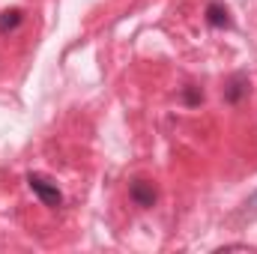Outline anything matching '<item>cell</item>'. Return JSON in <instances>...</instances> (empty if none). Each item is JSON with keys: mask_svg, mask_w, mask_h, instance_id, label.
Here are the masks:
<instances>
[{"mask_svg": "<svg viewBox=\"0 0 257 254\" xmlns=\"http://www.w3.org/2000/svg\"><path fill=\"white\" fill-rule=\"evenodd\" d=\"M27 186H30V191H33L48 209H60V206H63V191L57 189V183H51L48 177H42V174H27Z\"/></svg>", "mask_w": 257, "mask_h": 254, "instance_id": "cell-1", "label": "cell"}, {"mask_svg": "<svg viewBox=\"0 0 257 254\" xmlns=\"http://www.w3.org/2000/svg\"><path fill=\"white\" fill-rule=\"evenodd\" d=\"M128 197L135 200V206L150 209V206H156V200H159V189H156L150 180H135V183L128 186Z\"/></svg>", "mask_w": 257, "mask_h": 254, "instance_id": "cell-2", "label": "cell"}, {"mask_svg": "<svg viewBox=\"0 0 257 254\" xmlns=\"http://www.w3.org/2000/svg\"><path fill=\"white\" fill-rule=\"evenodd\" d=\"M206 24H209V27H215V30H230V27H233L230 9H227L224 3L212 0V3L206 6Z\"/></svg>", "mask_w": 257, "mask_h": 254, "instance_id": "cell-3", "label": "cell"}, {"mask_svg": "<svg viewBox=\"0 0 257 254\" xmlns=\"http://www.w3.org/2000/svg\"><path fill=\"white\" fill-rule=\"evenodd\" d=\"M245 96H248V75H245V72H236V75L227 81V87H224V102L236 105V102H242Z\"/></svg>", "mask_w": 257, "mask_h": 254, "instance_id": "cell-4", "label": "cell"}, {"mask_svg": "<svg viewBox=\"0 0 257 254\" xmlns=\"http://www.w3.org/2000/svg\"><path fill=\"white\" fill-rule=\"evenodd\" d=\"M21 21H24V12H21V9H3V12H0V33L18 30Z\"/></svg>", "mask_w": 257, "mask_h": 254, "instance_id": "cell-5", "label": "cell"}, {"mask_svg": "<svg viewBox=\"0 0 257 254\" xmlns=\"http://www.w3.org/2000/svg\"><path fill=\"white\" fill-rule=\"evenodd\" d=\"M183 99H186V105H200V102H203V90H200V87H186V90H183Z\"/></svg>", "mask_w": 257, "mask_h": 254, "instance_id": "cell-6", "label": "cell"}, {"mask_svg": "<svg viewBox=\"0 0 257 254\" xmlns=\"http://www.w3.org/2000/svg\"><path fill=\"white\" fill-rule=\"evenodd\" d=\"M245 215H248V218H257V191L245 200Z\"/></svg>", "mask_w": 257, "mask_h": 254, "instance_id": "cell-7", "label": "cell"}]
</instances>
